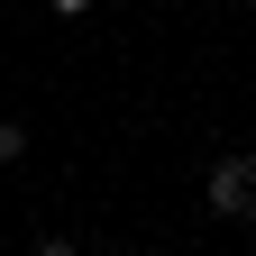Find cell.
Instances as JSON below:
<instances>
[{"label":"cell","instance_id":"obj_1","mask_svg":"<svg viewBox=\"0 0 256 256\" xmlns=\"http://www.w3.org/2000/svg\"><path fill=\"white\" fill-rule=\"evenodd\" d=\"M210 210H238V220L256 210V183H247V156H229V165L210 174Z\"/></svg>","mask_w":256,"mask_h":256},{"label":"cell","instance_id":"obj_2","mask_svg":"<svg viewBox=\"0 0 256 256\" xmlns=\"http://www.w3.org/2000/svg\"><path fill=\"white\" fill-rule=\"evenodd\" d=\"M18 146H28V128H18V119H0V165H10Z\"/></svg>","mask_w":256,"mask_h":256},{"label":"cell","instance_id":"obj_3","mask_svg":"<svg viewBox=\"0 0 256 256\" xmlns=\"http://www.w3.org/2000/svg\"><path fill=\"white\" fill-rule=\"evenodd\" d=\"M55 10H64V18H82V10H92V0H55Z\"/></svg>","mask_w":256,"mask_h":256},{"label":"cell","instance_id":"obj_4","mask_svg":"<svg viewBox=\"0 0 256 256\" xmlns=\"http://www.w3.org/2000/svg\"><path fill=\"white\" fill-rule=\"evenodd\" d=\"M247 183H256V156H247Z\"/></svg>","mask_w":256,"mask_h":256}]
</instances>
